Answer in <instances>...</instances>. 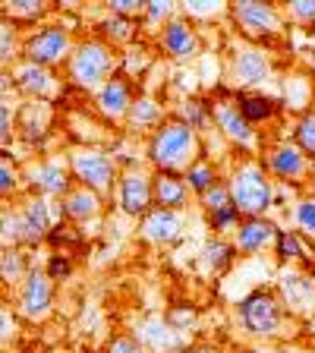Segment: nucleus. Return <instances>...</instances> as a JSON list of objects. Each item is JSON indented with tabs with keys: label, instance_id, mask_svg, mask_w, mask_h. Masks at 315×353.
<instances>
[{
	"label": "nucleus",
	"instance_id": "1",
	"mask_svg": "<svg viewBox=\"0 0 315 353\" xmlns=\"http://www.w3.org/2000/svg\"><path fill=\"white\" fill-rule=\"evenodd\" d=\"M199 154H202L199 132L176 117L161 120L148 139V158H152V164H158V170H170V174L186 170L190 164L199 161Z\"/></svg>",
	"mask_w": 315,
	"mask_h": 353
},
{
	"label": "nucleus",
	"instance_id": "2",
	"mask_svg": "<svg viewBox=\"0 0 315 353\" xmlns=\"http://www.w3.org/2000/svg\"><path fill=\"white\" fill-rule=\"evenodd\" d=\"M227 192H230V205L243 218H262L274 202V186L268 180V170L256 161H243L234 170Z\"/></svg>",
	"mask_w": 315,
	"mask_h": 353
},
{
	"label": "nucleus",
	"instance_id": "3",
	"mask_svg": "<svg viewBox=\"0 0 315 353\" xmlns=\"http://www.w3.org/2000/svg\"><path fill=\"white\" fill-rule=\"evenodd\" d=\"M114 70V48L108 41H82L73 48V54L66 57V76L79 88H98L104 79H110Z\"/></svg>",
	"mask_w": 315,
	"mask_h": 353
},
{
	"label": "nucleus",
	"instance_id": "4",
	"mask_svg": "<svg viewBox=\"0 0 315 353\" xmlns=\"http://www.w3.org/2000/svg\"><path fill=\"white\" fill-rule=\"evenodd\" d=\"M70 170L79 180V186L92 192H108L117 180V161L101 148H73L70 152Z\"/></svg>",
	"mask_w": 315,
	"mask_h": 353
},
{
	"label": "nucleus",
	"instance_id": "5",
	"mask_svg": "<svg viewBox=\"0 0 315 353\" xmlns=\"http://www.w3.org/2000/svg\"><path fill=\"white\" fill-rule=\"evenodd\" d=\"M70 54H73V38L63 26H41L29 38H22V60H29V63L51 70Z\"/></svg>",
	"mask_w": 315,
	"mask_h": 353
},
{
	"label": "nucleus",
	"instance_id": "6",
	"mask_svg": "<svg viewBox=\"0 0 315 353\" xmlns=\"http://www.w3.org/2000/svg\"><path fill=\"white\" fill-rule=\"evenodd\" d=\"M240 319H243V325H246L250 334L272 338V334L281 331L284 309H281V300L272 294V290H252V294L240 303Z\"/></svg>",
	"mask_w": 315,
	"mask_h": 353
},
{
	"label": "nucleus",
	"instance_id": "7",
	"mask_svg": "<svg viewBox=\"0 0 315 353\" xmlns=\"http://www.w3.org/2000/svg\"><path fill=\"white\" fill-rule=\"evenodd\" d=\"M54 309V281L44 274V268H35L26 274L19 287H16V312L29 322H41L51 316Z\"/></svg>",
	"mask_w": 315,
	"mask_h": 353
},
{
	"label": "nucleus",
	"instance_id": "8",
	"mask_svg": "<svg viewBox=\"0 0 315 353\" xmlns=\"http://www.w3.org/2000/svg\"><path fill=\"white\" fill-rule=\"evenodd\" d=\"M230 16L236 19L243 35L250 38H274L284 29V19H281V10L274 3H258V0H243L230 7Z\"/></svg>",
	"mask_w": 315,
	"mask_h": 353
},
{
	"label": "nucleus",
	"instance_id": "9",
	"mask_svg": "<svg viewBox=\"0 0 315 353\" xmlns=\"http://www.w3.org/2000/svg\"><path fill=\"white\" fill-rule=\"evenodd\" d=\"M117 202H120V212L139 218L145 214L148 208L154 205L152 199V176L142 174V170H126V174L117 176Z\"/></svg>",
	"mask_w": 315,
	"mask_h": 353
},
{
	"label": "nucleus",
	"instance_id": "10",
	"mask_svg": "<svg viewBox=\"0 0 315 353\" xmlns=\"http://www.w3.org/2000/svg\"><path fill=\"white\" fill-rule=\"evenodd\" d=\"M230 73H234V82L243 88L262 85V82L272 79V60L262 48H236L234 60H230Z\"/></svg>",
	"mask_w": 315,
	"mask_h": 353
},
{
	"label": "nucleus",
	"instance_id": "11",
	"mask_svg": "<svg viewBox=\"0 0 315 353\" xmlns=\"http://www.w3.org/2000/svg\"><path fill=\"white\" fill-rule=\"evenodd\" d=\"M19 221H22V246L32 250L51 234V202L41 196H29L19 205Z\"/></svg>",
	"mask_w": 315,
	"mask_h": 353
},
{
	"label": "nucleus",
	"instance_id": "12",
	"mask_svg": "<svg viewBox=\"0 0 315 353\" xmlns=\"http://www.w3.org/2000/svg\"><path fill=\"white\" fill-rule=\"evenodd\" d=\"M13 88H19L22 95H29L32 101H48L57 92V79L48 66L29 63V60H16L13 63Z\"/></svg>",
	"mask_w": 315,
	"mask_h": 353
},
{
	"label": "nucleus",
	"instance_id": "13",
	"mask_svg": "<svg viewBox=\"0 0 315 353\" xmlns=\"http://www.w3.org/2000/svg\"><path fill=\"white\" fill-rule=\"evenodd\" d=\"M208 110H212L214 123H218V130L227 136L230 142H236V145L250 148L256 145V130H252L246 120H243L240 108H236V101H227V98H221V101L208 104Z\"/></svg>",
	"mask_w": 315,
	"mask_h": 353
},
{
	"label": "nucleus",
	"instance_id": "14",
	"mask_svg": "<svg viewBox=\"0 0 315 353\" xmlns=\"http://www.w3.org/2000/svg\"><path fill=\"white\" fill-rule=\"evenodd\" d=\"M142 236L158 243V246H170L183 236V218H180V212H170V208H148L142 214Z\"/></svg>",
	"mask_w": 315,
	"mask_h": 353
},
{
	"label": "nucleus",
	"instance_id": "15",
	"mask_svg": "<svg viewBox=\"0 0 315 353\" xmlns=\"http://www.w3.org/2000/svg\"><path fill=\"white\" fill-rule=\"evenodd\" d=\"M13 123H16V136H22L29 145H41L48 130H51V104L48 101L22 104L13 114Z\"/></svg>",
	"mask_w": 315,
	"mask_h": 353
},
{
	"label": "nucleus",
	"instance_id": "16",
	"mask_svg": "<svg viewBox=\"0 0 315 353\" xmlns=\"http://www.w3.org/2000/svg\"><path fill=\"white\" fill-rule=\"evenodd\" d=\"M26 180H29L32 196H41V199L63 196V192L70 190V170H66L60 161H38V164H32L29 174H26Z\"/></svg>",
	"mask_w": 315,
	"mask_h": 353
},
{
	"label": "nucleus",
	"instance_id": "17",
	"mask_svg": "<svg viewBox=\"0 0 315 353\" xmlns=\"http://www.w3.org/2000/svg\"><path fill=\"white\" fill-rule=\"evenodd\" d=\"M161 48L174 60H190L199 54V35L186 19H167L161 26Z\"/></svg>",
	"mask_w": 315,
	"mask_h": 353
},
{
	"label": "nucleus",
	"instance_id": "18",
	"mask_svg": "<svg viewBox=\"0 0 315 353\" xmlns=\"http://www.w3.org/2000/svg\"><path fill=\"white\" fill-rule=\"evenodd\" d=\"M132 104V82L126 73H114L98 85V110L108 117H126V110Z\"/></svg>",
	"mask_w": 315,
	"mask_h": 353
},
{
	"label": "nucleus",
	"instance_id": "19",
	"mask_svg": "<svg viewBox=\"0 0 315 353\" xmlns=\"http://www.w3.org/2000/svg\"><path fill=\"white\" fill-rule=\"evenodd\" d=\"M265 168L272 170L274 176H281V180H294V183H300L303 176H306V170H309V161L296 145L281 142V145L268 148V154H265Z\"/></svg>",
	"mask_w": 315,
	"mask_h": 353
},
{
	"label": "nucleus",
	"instance_id": "20",
	"mask_svg": "<svg viewBox=\"0 0 315 353\" xmlns=\"http://www.w3.org/2000/svg\"><path fill=\"white\" fill-rule=\"evenodd\" d=\"M152 199L158 208H170V212H180L190 199V186L180 174H170V170H158L152 176Z\"/></svg>",
	"mask_w": 315,
	"mask_h": 353
},
{
	"label": "nucleus",
	"instance_id": "21",
	"mask_svg": "<svg viewBox=\"0 0 315 353\" xmlns=\"http://www.w3.org/2000/svg\"><path fill=\"white\" fill-rule=\"evenodd\" d=\"M278 234V224H272L268 218H243L236 224V250L243 252H258Z\"/></svg>",
	"mask_w": 315,
	"mask_h": 353
},
{
	"label": "nucleus",
	"instance_id": "22",
	"mask_svg": "<svg viewBox=\"0 0 315 353\" xmlns=\"http://www.w3.org/2000/svg\"><path fill=\"white\" fill-rule=\"evenodd\" d=\"M60 212L70 221H88L101 212V196L85 186H70V190L60 196Z\"/></svg>",
	"mask_w": 315,
	"mask_h": 353
},
{
	"label": "nucleus",
	"instance_id": "23",
	"mask_svg": "<svg viewBox=\"0 0 315 353\" xmlns=\"http://www.w3.org/2000/svg\"><path fill=\"white\" fill-rule=\"evenodd\" d=\"M32 272V256L26 246H7L0 256V284L3 287H19L26 274Z\"/></svg>",
	"mask_w": 315,
	"mask_h": 353
},
{
	"label": "nucleus",
	"instance_id": "24",
	"mask_svg": "<svg viewBox=\"0 0 315 353\" xmlns=\"http://www.w3.org/2000/svg\"><path fill=\"white\" fill-rule=\"evenodd\" d=\"M236 108H240L243 120L252 126V123H262V120H272L281 110V101L278 98H268V95H258V92H243V95L236 98Z\"/></svg>",
	"mask_w": 315,
	"mask_h": 353
},
{
	"label": "nucleus",
	"instance_id": "25",
	"mask_svg": "<svg viewBox=\"0 0 315 353\" xmlns=\"http://www.w3.org/2000/svg\"><path fill=\"white\" fill-rule=\"evenodd\" d=\"M142 341H145L154 353H174V350H180V347H183L180 331H176L174 325L161 322V319H154V322H148L145 328H142Z\"/></svg>",
	"mask_w": 315,
	"mask_h": 353
},
{
	"label": "nucleus",
	"instance_id": "26",
	"mask_svg": "<svg viewBox=\"0 0 315 353\" xmlns=\"http://www.w3.org/2000/svg\"><path fill=\"white\" fill-rule=\"evenodd\" d=\"M164 117L161 104L154 98H132L130 110H126V120H130L132 130H148V126H158Z\"/></svg>",
	"mask_w": 315,
	"mask_h": 353
},
{
	"label": "nucleus",
	"instance_id": "27",
	"mask_svg": "<svg viewBox=\"0 0 315 353\" xmlns=\"http://www.w3.org/2000/svg\"><path fill=\"white\" fill-rule=\"evenodd\" d=\"M22 57V38H19V26L10 22L7 16H0V66L16 63Z\"/></svg>",
	"mask_w": 315,
	"mask_h": 353
},
{
	"label": "nucleus",
	"instance_id": "28",
	"mask_svg": "<svg viewBox=\"0 0 315 353\" xmlns=\"http://www.w3.org/2000/svg\"><path fill=\"white\" fill-rule=\"evenodd\" d=\"M234 259H236V246H230V243H224V240H212V243H205V250H202V262H205V268L214 274L227 272L230 265H234Z\"/></svg>",
	"mask_w": 315,
	"mask_h": 353
},
{
	"label": "nucleus",
	"instance_id": "29",
	"mask_svg": "<svg viewBox=\"0 0 315 353\" xmlns=\"http://www.w3.org/2000/svg\"><path fill=\"white\" fill-rule=\"evenodd\" d=\"M0 246H22L19 205H0Z\"/></svg>",
	"mask_w": 315,
	"mask_h": 353
},
{
	"label": "nucleus",
	"instance_id": "30",
	"mask_svg": "<svg viewBox=\"0 0 315 353\" xmlns=\"http://www.w3.org/2000/svg\"><path fill=\"white\" fill-rule=\"evenodd\" d=\"M101 32L117 44H126V41H136L139 29H136V19L132 16H120V13H110L108 19L101 22Z\"/></svg>",
	"mask_w": 315,
	"mask_h": 353
},
{
	"label": "nucleus",
	"instance_id": "31",
	"mask_svg": "<svg viewBox=\"0 0 315 353\" xmlns=\"http://www.w3.org/2000/svg\"><path fill=\"white\" fill-rule=\"evenodd\" d=\"M183 180H186V186H190V190H196L199 196H202L205 190H212V186L218 183V170H214L212 161H196V164H190V168H186Z\"/></svg>",
	"mask_w": 315,
	"mask_h": 353
},
{
	"label": "nucleus",
	"instance_id": "32",
	"mask_svg": "<svg viewBox=\"0 0 315 353\" xmlns=\"http://www.w3.org/2000/svg\"><path fill=\"white\" fill-rule=\"evenodd\" d=\"M48 13V7L44 3H38V0H10L7 7L0 10V16H7L10 22H29V19H38V16Z\"/></svg>",
	"mask_w": 315,
	"mask_h": 353
},
{
	"label": "nucleus",
	"instance_id": "33",
	"mask_svg": "<svg viewBox=\"0 0 315 353\" xmlns=\"http://www.w3.org/2000/svg\"><path fill=\"white\" fill-rule=\"evenodd\" d=\"M281 290H284V296H287L290 306H306V296L315 294L312 281H306L303 274H287V278L281 281Z\"/></svg>",
	"mask_w": 315,
	"mask_h": 353
},
{
	"label": "nucleus",
	"instance_id": "34",
	"mask_svg": "<svg viewBox=\"0 0 315 353\" xmlns=\"http://www.w3.org/2000/svg\"><path fill=\"white\" fill-rule=\"evenodd\" d=\"M274 243H278V256L281 259H309V250L303 236L296 230H278L274 234Z\"/></svg>",
	"mask_w": 315,
	"mask_h": 353
},
{
	"label": "nucleus",
	"instance_id": "35",
	"mask_svg": "<svg viewBox=\"0 0 315 353\" xmlns=\"http://www.w3.org/2000/svg\"><path fill=\"white\" fill-rule=\"evenodd\" d=\"M294 139H296V148H300L306 158H315V110L303 114V120L294 130Z\"/></svg>",
	"mask_w": 315,
	"mask_h": 353
},
{
	"label": "nucleus",
	"instance_id": "36",
	"mask_svg": "<svg viewBox=\"0 0 315 353\" xmlns=\"http://www.w3.org/2000/svg\"><path fill=\"white\" fill-rule=\"evenodd\" d=\"M22 186V170L10 158H0V199H10Z\"/></svg>",
	"mask_w": 315,
	"mask_h": 353
},
{
	"label": "nucleus",
	"instance_id": "37",
	"mask_svg": "<svg viewBox=\"0 0 315 353\" xmlns=\"http://www.w3.org/2000/svg\"><path fill=\"white\" fill-rule=\"evenodd\" d=\"M176 120H183L190 130L199 132V126H205L208 120H212V110H208V104H202V101H196V98H190V101H183V114H180Z\"/></svg>",
	"mask_w": 315,
	"mask_h": 353
},
{
	"label": "nucleus",
	"instance_id": "38",
	"mask_svg": "<svg viewBox=\"0 0 315 353\" xmlns=\"http://www.w3.org/2000/svg\"><path fill=\"white\" fill-rule=\"evenodd\" d=\"M202 205H205L208 214L221 212V208H227L230 205V192H227V183H214L212 190L202 192Z\"/></svg>",
	"mask_w": 315,
	"mask_h": 353
},
{
	"label": "nucleus",
	"instance_id": "39",
	"mask_svg": "<svg viewBox=\"0 0 315 353\" xmlns=\"http://www.w3.org/2000/svg\"><path fill=\"white\" fill-rule=\"evenodd\" d=\"M70 272H73V262H70V256H60V252H54L48 259V268H44V274L51 281H63Z\"/></svg>",
	"mask_w": 315,
	"mask_h": 353
},
{
	"label": "nucleus",
	"instance_id": "40",
	"mask_svg": "<svg viewBox=\"0 0 315 353\" xmlns=\"http://www.w3.org/2000/svg\"><path fill=\"white\" fill-rule=\"evenodd\" d=\"M142 19L145 22H167L174 16V3H161V0H154V3H145L142 7Z\"/></svg>",
	"mask_w": 315,
	"mask_h": 353
},
{
	"label": "nucleus",
	"instance_id": "41",
	"mask_svg": "<svg viewBox=\"0 0 315 353\" xmlns=\"http://www.w3.org/2000/svg\"><path fill=\"white\" fill-rule=\"evenodd\" d=\"M16 136V123H13V110H10V104L0 98V148L7 145L10 139Z\"/></svg>",
	"mask_w": 315,
	"mask_h": 353
},
{
	"label": "nucleus",
	"instance_id": "42",
	"mask_svg": "<svg viewBox=\"0 0 315 353\" xmlns=\"http://www.w3.org/2000/svg\"><path fill=\"white\" fill-rule=\"evenodd\" d=\"M296 221H300L303 230H309L315 236V199H303L296 205Z\"/></svg>",
	"mask_w": 315,
	"mask_h": 353
},
{
	"label": "nucleus",
	"instance_id": "43",
	"mask_svg": "<svg viewBox=\"0 0 315 353\" xmlns=\"http://www.w3.org/2000/svg\"><path fill=\"white\" fill-rule=\"evenodd\" d=\"M234 224H240V214H236L234 205L221 208V212L212 214V228H214V230H227V228H234Z\"/></svg>",
	"mask_w": 315,
	"mask_h": 353
},
{
	"label": "nucleus",
	"instance_id": "44",
	"mask_svg": "<svg viewBox=\"0 0 315 353\" xmlns=\"http://www.w3.org/2000/svg\"><path fill=\"white\" fill-rule=\"evenodd\" d=\"M290 16L300 22H315V0H294L290 3Z\"/></svg>",
	"mask_w": 315,
	"mask_h": 353
},
{
	"label": "nucleus",
	"instance_id": "45",
	"mask_svg": "<svg viewBox=\"0 0 315 353\" xmlns=\"http://www.w3.org/2000/svg\"><path fill=\"white\" fill-rule=\"evenodd\" d=\"M13 328H16L13 312H10L7 303L0 300V341H10V338H13Z\"/></svg>",
	"mask_w": 315,
	"mask_h": 353
},
{
	"label": "nucleus",
	"instance_id": "46",
	"mask_svg": "<svg viewBox=\"0 0 315 353\" xmlns=\"http://www.w3.org/2000/svg\"><path fill=\"white\" fill-rule=\"evenodd\" d=\"M108 353H145V347H142L139 341H132V338H117L114 344H110Z\"/></svg>",
	"mask_w": 315,
	"mask_h": 353
},
{
	"label": "nucleus",
	"instance_id": "47",
	"mask_svg": "<svg viewBox=\"0 0 315 353\" xmlns=\"http://www.w3.org/2000/svg\"><path fill=\"white\" fill-rule=\"evenodd\" d=\"M186 353H218V350H212V347H192V350H186Z\"/></svg>",
	"mask_w": 315,
	"mask_h": 353
},
{
	"label": "nucleus",
	"instance_id": "48",
	"mask_svg": "<svg viewBox=\"0 0 315 353\" xmlns=\"http://www.w3.org/2000/svg\"><path fill=\"white\" fill-rule=\"evenodd\" d=\"M309 63H312V76H315V44H312V51H309Z\"/></svg>",
	"mask_w": 315,
	"mask_h": 353
},
{
	"label": "nucleus",
	"instance_id": "49",
	"mask_svg": "<svg viewBox=\"0 0 315 353\" xmlns=\"http://www.w3.org/2000/svg\"><path fill=\"white\" fill-rule=\"evenodd\" d=\"M0 256H3V246H0Z\"/></svg>",
	"mask_w": 315,
	"mask_h": 353
}]
</instances>
